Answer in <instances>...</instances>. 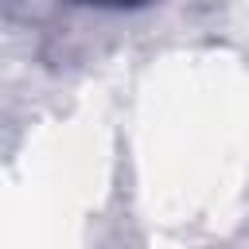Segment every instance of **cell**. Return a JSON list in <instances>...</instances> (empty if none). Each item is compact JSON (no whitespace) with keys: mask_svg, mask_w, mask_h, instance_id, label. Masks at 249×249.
Masks as SVG:
<instances>
[{"mask_svg":"<svg viewBox=\"0 0 249 249\" xmlns=\"http://www.w3.org/2000/svg\"><path fill=\"white\" fill-rule=\"evenodd\" d=\"M93 4V0H89ZM97 4H144V0H97Z\"/></svg>","mask_w":249,"mask_h":249,"instance_id":"6da1fadb","label":"cell"}]
</instances>
